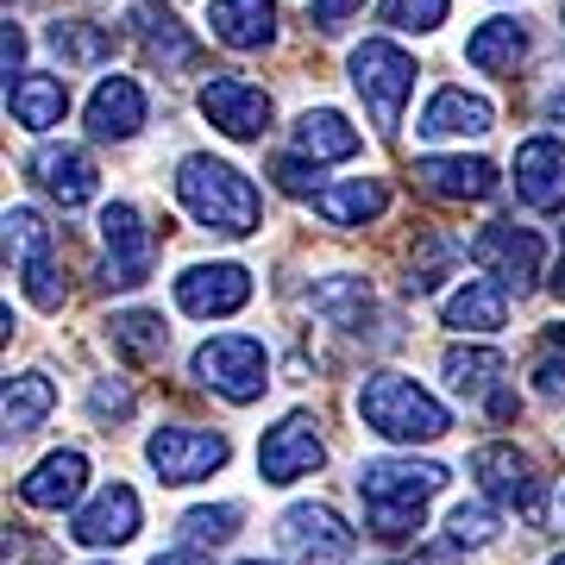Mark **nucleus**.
Returning <instances> with one entry per match:
<instances>
[{
  "instance_id": "30",
  "label": "nucleus",
  "mask_w": 565,
  "mask_h": 565,
  "mask_svg": "<svg viewBox=\"0 0 565 565\" xmlns=\"http://www.w3.org/2000/svg\"><path fill=\"white\" fill-rule=\"evenodd\" d=\"M44 39H51V51H57L63 63H76V70L107 63V57H114V44H120V39H114V25H95V20H57Z\"/></svg>"
},
{
  "instance_id": "33",
  "label": "nucleus",
  "mask_w": 565,
  "mask_h": 565,
  "mask_svg": "<svg viewBox=\"0 0 565 565\" xmlns=\"http://www.w3.org/2000/svg\"><path fill=\"white\" fill-rule=\"evenodd\" d=\"M114 345H126L132 359H163V340H170V327L151 315V308H126V315H114Z\"/></svg>"
},
{
  "instance_id": "22",
  "label": "nucleus",
  "mask_w": 565,
  "mask_h": 565,
  "mask_svg": "<svg viewBox=\"0 0 565 565\" xmlns=\"http://www.w3.org/2000/svg\"><path fill=\"white\" fill-rule=\"evenodd\" d=\"M289 145H296V158L308 163H345L359 158V126L345 120V114H333V107H308L302 120L289 126Z\"/></svg>"
},
{
  "instance_id": "25",
  "label": "nucleus",
  "mask_w": 565,
  "mask_h": 565,
  "mask_svg": "<svg viewBox=\"0 0 565 565\" xmlns=\"http://www.w3.org/2000/svg\"><path fill=\"white\" fill-rule=\"evenodd\" d=\"M384 207H390V189L377 177L333 182V189H321V195H315V214H321L327 226H364V221H377Z\"/></svg>"
},
{
  "instance_id": "18",
  "label": "nucleus",
  "mask_w": 565,
  "mask_h": 565,
  "mask_svg": "<svg viewBox=\"0 0 565 565\" xmlns=\"http://www.w3.org/2000/svg\"><path fill=\"white\" fill-rule=\"evenodd\" d=\"M497 126V107L484 95H465V88H440L434 102L422 107V139H484Z\"/></svg>"
},
{
  "instance_id": "13",
  "label": "nucleus",
  "mask_w": 565,
  "mask_h": 565,
  "mask_svg": "<svg viewBox=\"0 0 565 565\" xmlns=\"http://www.w3.org/2000/svg\"><path fill=\"white\" fill-rule=\"evenodd\" d=\"M471 258L484 264L497 282H515V289H527V282L541 277V233H527V226H509V221H497V226H484L478 239H471Z\"/></svg>"
},
{
  "instance_id": "44",
  "label": "nucleus",
  "mask_w": 565,
  "mask_h": 565,
  "mask_svg": "<svg viewBox=\"0 0 565 565\" xmlns=\"http://www.w3.org/2000/svg\"><path fill=\"white\" fill-rule=\"evenodd\" d=\"M553 289H559V302H565V258H559V270H553Z\"/></svg>"
},
{
  "instance_id": "36",
  "label": "nucleus",
  "mask_w": 565,
  "mask_h": 565,
  "mask_svg": "<svg viewBox=\"0 0 565 565\" xmlns=\"http://www.w3.org/2000/svg\"><path fill=\"white\" fill-rule=\"evenodd\" d=\"M446 541H452V546H484V541H497V515H490L484 503H459L452 515H446Z\"/></svg>"
},
{
  "instance_id": "34",
  "label": "nucleus",
  "mask_w": 565,
  "mask_h": 565,
  "mask_svg": "<svg viewBox=\"0 0 565 565\" xmlns=\"http://www.w3.org/2000/svg\"><path fill=\"white\" fill-rule=\"evenodd\" d=\"M182 534H189L195 546H226L233 534H239V509H233V503L189 509V515H182Z\"/></svg>"
},
{
  "instance_id": "41",
  "label": "nucleus",
  "mask_w": 565,
  "mask_h": 565,
  "mask_svg": "<svg viewBox=\"0 0 565 565\" xmlns=\"http://www.w3.org/2000/svg\"><path fill=\"white\" fill-rule=\"evenodd\" d=\"M352 7H359V0H315V20H321V25H340Z\"/></svg>"
},
{
  "instance_id": "19",
  "label": "nucleus",
  "mask_w": 565,
  "mask_h": 565,
  "mask_svg": "<svg viewBox=\"0 0 565 565\" xmlns=\"http://www.w3.org/2000/svg\"><path fill=\"white\" fill-rule=\"evenodd\" d=\"M415 182L440 202H484L497 195V163L484 158H415Z\"/></svg>"
},
{
  "instance_id": "26",
  "label": "nucleus",
  "mask_w": 565,
  "mask_h": 565,
  "mask_svg": "<svg viewBox=\"0 0 565 565\" xmlns=\"http://www.w3.org/2000/svg\"><path fill=\"white\" fill-rule=\"evenodd\" d=\"M308 308H315L321 321H333L340 333H364V321L377 315L364 277H327V282H315V289H308Z\"/></svg>"
},
{
  "instance_id": "28",
  "label": "nucleus",
  "mask_w": 565,
  "mask_h": 565,
  "mask_svg": "<svg viewBox=\"0 0 565 565\" xmlns=\"http://www.w3.org/2000/svg\"><path fill=\"white\" fill-rule=\"evenodd\" d=\"M446 327H459V333H497L509 321V302H503V282H465L446 296Z\"/></svg>"
},
{
  "instance_id": "6",
  "label": "nucleus",
  "mask_w": 565,
  "mask_h": 565,
  "mask_svg": "<svg viewBox=\"0 0 565 565\" xmlns=\"http://www.w3.org/2000/svg\"><path fill=\"white\" fill-rule=\"evenodd\" d=\"M195 377H202L207 390H221L226 403H258L264 384H270V359H264L258 340L221 333V340L195 345Z\"/></svg>"
},
{
  "instance_id": "12",
  "label": "nucleus",
  "mask_w": 565,
  "mask_h": 565,
  "mask_svg": "<svg viewBox=\"0 0 565 565\" xmlns=\"http://www.w3.org/2000/svg\"><path fill=\"white\" fill-rule=\"evenodd\" d=\"M202 114H207L214 132H226V139H264V126H270V95L252 88V82H239V76H214L202 88Z\"/></svg>"
},
{
  "instance_id": "21",
  "label": "nucleus",
  "mask_w": 565,
  "mask_h": 565,
  "mask_svg": "<svg viewBox=\"0 0 565 565\" xmlns=\"http://www.w3.org/2000/svg\"><path fill=\"white\" fill-rule=\"evenodd\" d=\"M145 126V88L132 76H107L95 95H88V132L107 145H126Z\"/></svg>"
},
{
  "instance_id": "17",
  "label": "nucleus",
  "mask_w": 565,
  "mask_h": 565,
  "mask_svg": "<svg viewBox=\"0 0 565 565\" xmlns=\"http://www.w3.org/2000/svg\"><path fill=\"white\" fill-rule=\"evenodd\" d=\"M70 534H76L82 546H126L132 534H139V497H132L126 484H107L88 509H76Z\"/></svg>"
},
{
  "instance_id": "9",
  "label": "nucleus",
  "mask_w": 565,
  "mask_h": 565,
  "mask_svg": "<svg viewBox=\"0 0 565 565\" xmlns=\"http://www.w3.org/2000/svg\"><path fill=\"white\" fill-rule=\"evenodd\" d=\"M102 245H107V282L114 289H139L151 277V226L139 221L132 202L102 207Z\"/></svg>"
},
{
  "instance_id": "35",
  "label": "nucleus",
  "mask_w": 565,
  "mask_h": 565,
  "mask_svg": "<svg viewBox=\"0 0 565 565\" xmlns=\"http://www.w3.org/2000/svg\"><path fill=\"white\" fill-rule=\"evenodd\" d=\"M446 7L452 0H384L377 20L396 25V32H434V25H446Z\"/></svg>"
},
{
  "instance_id": "14",
  "label": "nucleus",
  "mask_w": 565,
  "mask_h": 565,
  "mask_svg": "<svg viewBox=\"0 0 565 565\" xmlns=\"http://www.w3.org/2000/svg\"><path fill=\"white\" fill-rule=\"evenodd\" d=\"M277 541H282V553H296V559H345V553H352V527L321 503H296L277 522Z\"/></svg>"
},
{
  "instance_id": "39",
  "label": "nucleus",
  "mask_w": 565,
  "mask_h": 565,
  "mask_svg": "<svg viewBox=\"0 0 565 565\" xmlns=\"http://www.w3.org/2000/svg\"><path fill=\"white\" fill-rule=\"evenodd\" d=\"M0 63H7V82L25 76V70H20V63H25V32H20V25H7V39H0Z\"/></svg>"
},
{
  "instance_id": "47",
  "label": "nucleus",
  "mask_w": 565,
  "mask_h": 565,
  "mask_svg": "<svg viewBox=\"0 0 565 565\" xmlns=\"http://www.w3.org/2000/svg\"><path fill=\"white\" fill-rule=\"evenodd\" d=\"M559 25H565V13H559Z\"/></svg>"
},
{
  "instance_id": "15",
  "label": "nucleus",
  "mask_w": 565,
  "mask_h": 565,
  "mask_svg": "<svg viewBox=\"0 0 565 565\" xmlns=\"http://www.w3.org/2000/svg\"><path fill=\"white\" fill-rule=\"evenodd\" d=\"M32 182H39L44 195L57 207H82V202H95V189H102V177H95V163L82 158L76 145H39L32 151Z\"/></svg>"
},
{
  "instance_id": "32",
  "label": "nucleus",
  "mask_w": 565,
  "mask_h": 565,
  "mask_svg": "<svg viewBox=\"0 0 565 565\" xmlns=\"http://www.w3.org/2000/svg\"><path fill=\"white\" fill-rule=\"evenodd\" d=\"M139 25H145V57L151 63H163V70H189V63H195V39H189L163 7H145Z\"/></svg>"
},
{
  "instance_id": "43",
  "label": "nucleus",
  "mask_w": 565,
  "mask_h": 565,
  "mask_svg": "<svg viewBox=\"0 0 565 565\" xmlns=\"http://www.w3.org/2000/svg\"><path fill=\"white\" fill-rule=\"evenodd\" d=\"M151 565H207V559H195V553H158Z\"/></svg>"
},
{
  "instance_id": "46",
  "label": "nucleus",
  "mask_w": 565,
  "mask_h": 565,
  "mask_svg": "<svg viewBox=\"0 0 565 565\" xmlns=\"http://www.w3.org/2000/svg\"><path fill=\"white\" fill-rule=\"evenodd\" d=\"M553 565H565V559H553Z\"/></svg>"
},
{
  "instance_id": "40",
  "label": "nucleus",
  "mask_w": 565,
  "mask_h": 565,
  "mask_svg": "<svg viewBox=\"0 0 565 565\" xmlns=\"http://www.w3.org/2000/svg\"><path fill=\"white\" fill-rule=\"evenodd\" d=\"M277 182H282V189H289V195H321V189L308 182V170H302V163H296V158H282V163H277Z\"/></svg>"
},
{
  "instance_id": "4",
  "label": "nucleus",
  "mask_w": 565,
  "mask_h": 565,
  "mask_svg": "<svg viewBox=\"0 0 565 565\" xmlns=\"http://www.w3.org/2000/svg\"><path fill=\"white\" fill-rule=\"evenodd\" d=\"M352 88H359V102L371 107L377 132H396L408 95H415V57L390 39H364L359 51H352Z\"/></svg>"
},
{
  "instance_id": "16",
  "label": "nucleus",
  "mask_w": 565,
  "mask_h": 565,
  "mask_svg": "<svg viewBox=\"0 0 565 565\" xmlns=\"http://www.w3.org/2000/svg\"><path fill=\"white\" fill-rule=\"evenodd\" d=\"M515 195L534 214H559L565 207V145L559 139H527L515 151Z\"/></svg>"
},
{
  "instance_id": "11",
  "label": "nucleus",
  "mask_w": 565,
  "mask_h": 565,
  "mask_svg": "<svg viewBox=\"0 0 565 565\" xmlns=\"http://www.w3.org/2000/svg\"><path fill=\"white\" fill-rule=\"evenodd\" d=\"M321 459H327V446H321V434H315L308 415H282V422L264 434V446H258L264 484H296V478H308Z\"/></svg>"
},
{
  "instance_id": "5",
  "label": "nucleus",
  "mask_w": 565,
  "mask_h": 565,
  "mask_svg": "<svg viewBox=\"0 0 565 565\" xmlns=\"http://www.w3.org/2000/svg\"><path fill=\"white\" fill-rule=\"evenodd\" d=\"M7 264L20 270L25 296L51 315L63 308V282H57V233L32 214V207H7Z\"/></svg>"
},
{
  "instance_id": "10",
  "label": "nucleus",
  "mask_w": 565,
  "mask_h": 565,
  "mask_svg": "<svg viewBox=\"0 0 565 565\" xmlns=\"http://www.w3.org/2000/svg\"><path fill=\"white\" fill-rule=\"evenodd\" d=\"M252 302V277L239 264H189L177 277V308L195 315V321H214V315H239Z\"/></svg>"
},
{
  "instance_id": "42",
  "label": "nucleus",
  "mask_w": 565,
  "mask_h": 565,
  "mask_svg": "<svg viewBox=\"0 0 565 565\" xmlns=\"http://www.w3.org/2000/svg\"><path fill=\"white\" fill-rule=\"evenodd\" d=\"M546 120L565 126V88H553V95H546Z\"/></svg>"
},
{
  "instance_id": "24",
  "label": "nucleus",
  "mask_w": 565,
  "mask_h": 565,
  "mask_svg": "<svg viewBox=\"0 0 565 565\" xmlns=\"http://www.w3.org/2000/svg\"><path fill=\"white\" fill-rule=\"evenodd\" d=\"M7 114H13V126H25V132H51V126L70 114V88H63L57 76H32V70H25L20 82H7Z\"/></svg>"
},
{
  "instance_id": "1",
  "label": "nucleus",
  "mask_w": 565,
  "mask_h": 565,
  "mask_svg": "<svg viewBox=\"0 0 565 565\" xmlns=\"http://www.w3.org/2000/svg\"><path fill=\"white\" fill-rule=\"evenodd\" d=\"M446 484V465L434 459H371L359 465L364 522L377 541H408L422 527V503Z\"/></svg>"
},
{
  "instance_id": "29",
  "label": "nucleus",
  "mask_w": 565,
  "mask_h": 565,
  "mask_svg": "<svg viewBox=\"0 0 565 565\" xmlns=\"http://www.w3.org/2000/svg\"><path fill=\"white\" fill-rule=\"evenodd\" d=\"M503 352H490V345H452L446 352V384L459 390V396H484V403H497L503 396Z\"/></svg>"
},
{
  "instance_id": "31",
  "label": "nucleus",
  "mask_w": 565,
  "mask_h": 565,
  "mask_svg": "<svg viewBox=\"0 0 565 565\" xmlns=\"http://www.w3.org/2000/svg\"><path fill=\"white\" fill-rule=\"evenodd\" d=\"M51 403H57V384H51L44 371L7 377V434H32V427L51 415Z\"/></svg>"
},
{
  "instance_id": "8",
  "label": "nucleus",
  "mask_w": 565,
  "mask_h": 565,
  "mask_svg": "<svg viewBox=\"0 0 565 565\" xmlns=\"http://www.w3.org/2000/svg\"><path fill=\"white\" fill-rule=\"evenodd\" d=\"M226 452H233L226 434H207V427H158L145 440V459H151L163 484H202L207 471L226 465Z\"/></svg>"
},
{
  "instance_id": "27",
  "label": "nucleus",
  "mask_w": 565,
  "mask_h": 565,
  "mask_svg": "<svg viewBox=\"0 0 565 565\" xmlns=\"http://www.w3.org/2000/svg\"><path fill=\"white\" fill-rule=\"evenodd\" d=\"M522 57H527V25L522 20H484L465 39V63H471V70H490V76H509Z\"/></svg>"
},
{
  "instance_id": "37",
  "label": "nucleus",
  "mask_w": 565,
  "mask_h": 565,
  "mask_svg": "<svg viewBox=\"0 0 565 565\" xmlns=\"http://www.w3.org/2000/svg\"><path fill=\"white\" fill-rule=\"evenodd\" d=\"M95 415H114V422H120V415H132V390L126 384H95Z\"/></svg>"
},
{
  "instance_id": "3",
  "label": "nucleus",
  "mask_w": 565,
  "mask_h": 565,
  "mask_svg": "<svg viewBox=\"0 0 565 565\" xmlns=\"http://www.w3.org/2000/svg\"><path fill=\"white\" fill-rule=\"evenodd\" d=\"M359 415L384 440H440L446 427H452V415H446L434 396H427L415 377H403V371H371L364 377V390H359Z\"/></svg>"
},
{
  "instance_id": "20",
  "label": "nucleus",
  "mask_w": 565,
  "mask_h": 565,
  "mask_svg": "<svg viewBox=\"0 0 565 565\" xmlns=\"http://www.w3.org/2000/svg\"><path fill=\"white\" fill-rule=\"evenodd\" d=\"M207 32L226 51H264L277 39V0H207Z\"/></svg>"
},
{
  "instance_id": "7",
  "label": "nucleus",
  "mask_w": 565,
  "mask_h": 565,
  "mask_svg": "<svg viewBox=\"0 0 565 565\" xmlns=\"http://www.w3.org/2000/svg\"><path fill=\"white\" fill-rule=\"evenodd\" d=\"M471 478L484 484L490 503H509V509H522L527 522H541V509H546V478H541V465L527 459V452H515V446H478L471 452Z\"/></svg>"
},
{
  "instance_id": "23",
  "label": "nucleus",
  "mask_w": 565,
  "mask_h": 565,
  "mask_svg": "<svg viewBox=\"0 0 565 565\" xmlns=\"http://www.w3.org/2000/svg\"><path fill=\"white\" fill-rule=\"evenodd\" d=\"M82 478H88V459L82 452H51L20 478V503L32 509H70L82 497Z\"/></svg>"
},
{
  "instance_id": "45",
  "label": "nucleus",
  "mask_w": 565,
  "mask_h": 565,
  "mask_svg": "<svg viewBox=\"0 0 565 565\" xmlns=\"http://www.w3.org/2000/svg\"><path fill=\"white\" fill-rule=\"evenodd\" d=\"M245 565H264V559H245Z\"/></svg>"
},
{
  "instance_id": "38",
  "label": "nucleus",
  "mask_w": 565,
  "mask_h": 565,
  "mask_svg": "<svg viewBox=\"0 0 565 565\" xmlns=\"http://www.w3.org/2000/svg\"><path fill=\"white\" fill-rule=\"evenodd\" d=\"M534 390H541L546 403H559V396H565V359H541V364H534Z\"/></svg>"
},
{
  "instance_id": "2",
  "label": "nucleus",
  "mask_w": 565,
  "mask_h": 565,
  "mask_svg": "<svg viewBox=\"0 0 565 565\" xmlns=\"http://www.w3.org/2000/svg\"><path fill=\"white\" fill-rule=\"evenodd\" d=\"M177 195L207 233H226V239H245L264 221V202H258V189H252V177H239L221 158H202V151L177 163Z\"/></svg>"
}]
</instances>
